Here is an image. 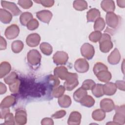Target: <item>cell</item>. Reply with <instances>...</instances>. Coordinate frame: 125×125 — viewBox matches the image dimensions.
Segmentation results:
<instances>
[{
    "label": "cell",
    "instance_id": "cell-29",
    "mask_svg": "<svg viewBox=\"0 0 125 125\" xmlns=\"http://www.w3.org/2000/svg\"><path fill=\"white\" fill-rule=\"evenodd\" d=\"M74 9L78 11H83L87 8V3L83 0H77L73 1V4Z\"/></svg>",
    "mask_w": 125,
    "mask_h": 125
},
{
    "label": "cell",
    "instance_id": "cell-10",
    "mask_svg": "<svg viewBox=\"0 0 125 125\" xmlns=\"http://www.w3.org/2000/svg\"><path fill=\"white\" fill-rule=\"evenodd\" d=\"M1 5L3 8L9 10L13 16H18L21 13V11L14 2L1 0Z\"/></svg>",
    "mask_w": 125,
    "mask_h": 125
},
{
    "label": "cell",
    "instance_id": "cell-11",
    "mask_svg": "<svg viewBox=\"0 0 125 125\" xmlns=\"http://www.w3.org/2000/svg\"><path fill=\"white\" fill-rule=\"evenodd\" d=\"M100 107L104 112H109L115 108V104L113 101L108 98H104L100 102Z\"/></svg>",
    "mask_w": 125,
    "mask_h": 125
},
{
    "label": "cell",
    "instance_id": "cell-47",
    "mask_svg": "<svg viewBox=\"0 0 125 125\" xmlns=\"http://www.w3.org/2000/svg\"><path fill=\"white\" fill-rule=\"evenodd\" d=\"M41 124L42 125H54V122L53 120L51 118H45L43 119L42 120L41 122Z\"/></svg>",
    "mask_w": 125,
    "mask_h": 125
},
{
    "label": "cell",
    "instance_id": "cell-15",
    "mask_svg": "<svg viewBox=\"0 0 125 125\" xmlns=\"http://www.w3.org/2000/svg\"><path fill=\"white\" fill-rule=\"evenodd\" d=\"M82 116L78 111H72L69 115L67 123L69 125H79L81 123Z\"/></svg>",
    "mask_w": 125,
    "mask_h": 125
},
{
    "label": "cell",
    "instance_id": "cell-14",
    "mask_svg": "<svg viewBox=\"0 0 125 125\" xmlns=\"http://www.w3.org/2000/svg\"><path fill=\"white\" fill-rule=\"evenodd\" d=\"M15 120L18 125H24L27 122V114L22 109H18L15 113Z\"/></svg>",
    "mask_w": 125,
    "mask_h": 125
},
{
    "label": "cell",
    "instance_id": "cell-13",
    "mask_svg": "<svg viewBox=\"0 0 125 125\" xmlns=\"http://www.w3.org/2000/svg\"><path fill=\"white\" fill-rule=\"evenodd\" d=\"M41 41L40 36L37 33L29 34L26 38V42L30 47H36L39 44Z\"/></svg>",
    "mask_w": 125,
    "mask_h": 125
},
{
    "label": "cell",
    "instance_id": "cell-32",
    "mask_svg": "<svg viewBox=\"0 0 125 125\" xmlns=\"http://www.w3.org/2000/svg\"><path fill=\"white\" fill-rule=\"evenodd\" d=\"M91 90L94 96L97 98H100L104 95L103 85L102 84L98 83L95 84Z\"/></svg>",
    "mask_w": 125,
    "mask_h": 125
},
{
    "label": "cell",
    "instance_id": "cell-1",
    "mask_svg": "<svg viewBox=\"0 0 125 125\" xmlns=\"http://www.w3.org/2000/svg\"><path fill=\"white\" fill-rule=\"evenodd\" d=\"M55 76L62 80H65V83L70 84L78 82V76L76 73H70L67 69L63 66L56 67L54 70Z\"/></svg>",
    "mask_w": 125,
    "mask_h": 125
},
{
    "label": "cell",
    "instance_id": "cell-18",
    "mask_svg": "<svg viewBox=\"0 0 125 125\" xmlns=\"http://www.w3.org/2000/svg\"><path fill=\"white\" fill-rule=\"evenodd\" d=\"M101 14L100 11L96 8H92L87 12V22H95V21L100 18Z\"/></svg>",
    "mask_w": 125,
    "mask_h": 125
},
{
    "label": "cell",
    "instance_id": "cell-48",
    "mask_svg": "<svg viewBox=\"0 0 125 125\" xmlns=\"http://www.w3.org/2000/svg\"><path fill=\"white\" fill-rule=\"evenodd\" d=\"M10 112V110L8 108H0V118L4 119L6 115Z\"/></svg>",
    "mask_w": 125,
    "mask_h": 125
},
{
    "label": "cell",
    "instance_id": "cell-19",
    "mask_svg": "<svg viewBox=\"0 0 125 125\" xmlns=\"http://www.w3.org/2000/svg\"><path fill=\"white\" fill-rule=\"evenodd\" d=\"M101 6L107 13L113 12L115 9L114 2L111 0H104L102 1Z\"/></svg>",
    "mask_w": 125,
    "mask_h": 125
},
{
    "label": "cell",
    "instance_id": "cell-43",
    "mask_svg": "<svg viewBox=\"0 0 125 125\" xmlns=\"http://www.w3.org/2000/svg\"><path fill=\"white\" fill-rule=\"evenodd\" d=\"M56 76L53 75H50L48 77V82L52 85L53 88L58 86L60 83V80Z\"/></svg>",
    "mask_w": 125,
    "mask_h": 125
},
{
    "label": "cell",
    "instance_id": "cell-28",
    "mask_svg": "<svg viewBox=\"0 0 125 125\" xmlns=\"http://www.w3.org/2000/svg\"><path fill=\"white\" fill-rule=\"evenodd\" d=\"M32 19H33L32 14L28 12L22 13L20 17V22L23 26H26L28 22Z\"/></svg>",
    "mask_w": 125,
    "mask_h": 125
},
{
    "label": "cell",
    "instance_id": "cell-26",
    "mask_svg": "<svg viewBox=\"0 0 125 125\" xmlns=\"http://www.w3.org/2000/svg\"><path fill=\"white\" fill-rule=\"evenodd\" d=\"M82 105L87 107H92L95 104V100L90 95H86L85 96L80 102Z\"/></svg>",
    "mask_w": 125,
    "mask_h": 125
},
{
    "label": "cell",
    "instance_id": "cell-50",
    "mask_svg": "<svg viewBox=\"0 0 125 125\" xmlns=\"http://www.w3.org/2000/svg\"><path fill=\"white\" fill-rule=\"evenodd\" d=\"M7 88L5 84H4L1 82L0 83V94H3L6 92Z\"/></svg>",
    "mask_w": 125,
    "mask_h": 125
},
{
    "label": "cell",
    "instance_id": "cell-39",
    "mask_svg": "<svg viewBox=\"0 0 125 125\" xmlns=\"http://www.w3.org/2000/svg\"><path fill=\"white\" fill-rule=\"evenodd\" d=\"M39 25V23L38 21L35 19H33L28 22L26 27L29 30H34L38 27Z\"/></svg>",
    "mask_w": 125,
    "mask_h": 125
},
{
    "label": "cell",
    "instance_id": "cell-42",
    "mask_svg": "<svg viewBox=\"0 0 125 125\" xmlns=\"http://www.w3.org/2000/svg\"><path fill=\"white\" fill-rule=\"evenodd\" d=\"M18 4L21 6L22 8L26 9L30 8L33 5V2L31 0H20L18 2Z\"/></svg>",
    "mask_w": 125,
    "mask_h": 125
},
{
    "label": "cell",
    "instance_id": "cell-6",
    "mask_svg": "<svg viewBox=\"0 0 125 125\" xmlns=\"http://www.w3.org/2000/svg\"><path fill=\"white\" fill-rule=\"evenodd\" d=\"M82 55L87 60L91 59L95 54V49L93 46L88 43H84L81 47Z\"/></svg>",
    "mask_w": 125,
    "mask_h": 125
},
{
    "label": "cell",
    "instance_id": "cell-25",
    "mask_svg": "<svg viewBox=\"0 0 125 125\" xmlns=\"http://www.w3.org/2000/svg\"><path fill=\"white\" fill-rule=\"evenodd\" d=\"M87 92L86 90L82 87L77 89L73 94V98L76 102H80L82 99L86 95Z\"/></svg>",
    "mask_w": 125,
    "mask_h": 125
},
{
    "label": "cell",
    "instance_id": "cell-8",
    "mask_svg": "<svg viewBox=\"0 0 125 125\" xmlns=\"http://www.w3.org/2000/svg\"><path fill=\"white\" fill-rule=\"evenodd\" d=\"M89 63L85 59H78L74 63V68L79 73L86 72L89 69Z\"/></svg>",
    "mask_w": 125,
    "mask_h": 125
},
{
    "label": "cell",
    "instance_id": "cell-24",
    "mask_svg": "<svg viewBox=\"0 0 125 125\" xmlns=\"http://www.w3.org/2000/svg\"><path fill=\"white\" fill-rule=\"evenodd\" d=\"M11 69L10 64L7 62H3L0 64V78H2L8 74Z\"/></svg>",
    "mask_w": 125,
    "mask_h": 125
},
{
    "label": "cell",
    "instance_id": "cell-36",
    "mask_svg": "<svg viewBox=\"0 0 125 125\" xmlns=\"http://www.w3.org/2000/svg\"><path fill=\"white\" fill-rule=\"evenodd\" d=\"M102 35V34L100 31H95L89 35V39L91 42L95 43L99 41Z\"/></svg>",
    "mask_w": 125,
    "mask_h": 125
},
{
    "label": "cell",
    "instance_id": "cell-23",
    "mask_svg": "<svg viewBox=\"0 0 125 125\" xmlns=\"http://www.w3.org/2000/svg\"><path fill=\"white\" fill-rule=\"evenodd\" d=\"M58 103L61 107L67 108L70 106L71 104V98L67 95H63L58 100Z\"/></svg>",
    "mask_w": 125,
    "mask_h": 125
},
{
    "label": "cell",
    "instance_id": "cell-46",
    "mask_svg": "<svg viewBox=\"0 0 125 125\" xmlns=\"http://www.w3.org/2000/svg\"><path fill=\"white\" fill-rule=\"evenodd\" d=\"M116 87L121 90L125 91V81H116L115 82Z\"/></svg>",
    "mask_w": 125,
    "mask_h": 125
},
{
    "label": "cell",
    "instance_id": "cell-37",
    "mask_svg": "<svg viewBox=\"0 0 125 125\" xmlns=\"http://www.w3.org/2000/svg\"><path fill=\"white\" fill-rule=\"evenodd\" d=\"M108 70V68L104 64V63L100 62H97L94 66L93 70V72L94 73V74L96 75L98 72L101 71H103V70Z\"/></svg>",
    "mask_w": 125,
    "mask_h": 125
},
{
    "label": "cell",
    "instance_id": "cell-40",
    "mask_svg": "<svg viewBox=\"0 0 125 125\" xmlns=\"http://www.w3.org/2000/svg\"><path fill=\"white\" fill-rule=\"evenodd\" d=\"M20 81L19 79H18L16 82H15L9 85L10 91L13 93H17L20 89Z\"/></svg>",
    "mask_w": 125,
    "mask_h": 125
},
{
    "label": "cell",
    "instance_id": "cell-30",
    "mask_svg": "<svg viewBox=\"0 0 125 125\" xmlns=\"http://www.w3.org/2000/svg\"><path fill=\"white\" fill-rule=\"evenodd\" d=\"M40 48L42 52L47 56L51 55L53 52L52 46L48 42H42L40 45Z\"/></svg>",
    "mask_w": 125,
    "mask_h": 125
},
{
    "label": "cell",
    "instance_id": "cell-44",
    "mask_svg": "<svg viewBox=\"0 0 125 125\" xmlns=\"http://www.w3.org/2000/svg\"><path fill=\"white\" fill-rule=\"evenodd\" d=\"M35 2L40 3L42 5L45 7H50L54 4V0H35Z\"/></svg>",
    "mask_w": 125,
    "mask_h": 125
},
{
    "label": "cell",
    "instance_id": "cell-33",
    "mask_svg": "<svg viewBox=\"0 0 125 125\" xmlns=\"http://www.w3.org/2000/svg\"><path fill=\"white\" fill-rule=\"evenodd\" d=\"M105 23L102 18H99L95 21L94 24V29L95 31H101L105 27Z\"/></svg>",
    "mask_w": 125,
    "mask_h": 125
},
{
    "label": "cell",
    "instance_id": "cell-16",
    "mask_svg": "<svg viewBox=\"0 0 125 125\" xmlns=\"http://www.w3.org/2000/svg\"><path fill=\"white\" fill-rule=\"evenodd\" d=\"M121 60V55L117 48H115L107 58L108 62L112 65L118 63Z\"/></svg>",
    "mask_w": 125,
    "mask_h": 125
},
{
    "label": "cell",
    "instance_id": "cell-17",
    "mask_svg": "<svg viewBox=\"0 0 125 125\" xmlns=\"http://www.w3.org/2000/svg\"><path fill=\"white\" fill-rule=\"evenodd\" d=\"M117 90L115 83L111 82H107L103 85V91L104 94L108 96L114 95Z\"/></svg>",
    "mask_w": 125,
    "mask_h": 125
},
{
    "label": "cell",
    "instance_id": "cell-12",
    "mask_svg": "<svg viewBox=\"0 0 125 125\" xmlns=\"http://www.w3.org/2000/svg\"><path fill=\"white\" fill-rule=\"evenodd\" d=\"M36 16L41 21L49 23L52 17V13L49 10H43L36 13Z\"/></svg>",
    "mask_w": 125,
    "mask_h": 125
},
{
    "label": "cell",
    "instance_id": "cell-45",
    "mask_svg": "<svg viewBox=\"0 0 125 125\" xmlns=\"http://www.w3.org/2000/svg\"><path fill=\"white\" fill-rule=\"evenodd\" d=\"M66 114V111L63 110H61L56 112L52 115V117L54 119H60L63 117Z\"/></svg>",
    "mask_w": 125,
    "mask_h": 125
},
{
    "label": "cell",
    "instance_id": "cell-41",
    "mask_svg": "<svg viewBox=\"0 0 125 125\" xmlns=\"http://www.w3.org/2000/svg\"><path fill=\"white\" fill-rule=\"evenodd\" d=\"M4 119H5V122L3 123L4 125H15V120H14L13 114L9 112L8 114H7L5 117Z\"/></svg>",
    "mask_w": 125,
    "mask_h": 125
},
{
    "label": "cell",
    "instance_id": "cell-9",
    "mask_svg": "<svg viewBox=\"0 0 125 125\" xmlns=\"http://www.w3.org/2000/svg\"><path fill=\"white\" fill-rule=\"evenodd\" d=\"M20 33L19 26L15 24H12L7 27L5 29L4 35L6 38L9 40H12L17 38Z\"/></svg>",
    "mask_w": 125,
    "mask_h": 125
},
{
    "label": "cell",
    "instance_id": "cell-20",
    "mask_svg": "<svg viewBox=\"0 0 125 125\" xmlns=\"http://www.w3.org/2000/svg\"><path fill=\"white\" fill-rule=\"evenodd\" d=\"M12 19V14L4 9H0V20L4 24L10 22Z\"/></svg>",
    "mask_w": 125,
    "mask_h": 125
},
{
    "label": "cell",
    "instance_id": "cell-49",
    "mask_svg": "<svg viewBox=\"0 0 125 125\" xmlns=\"http://www.w3.org/2000/svg\"><path fill=\"white\" fill-rule=\"evenodd\" d=\"M0 49L4 50L6 48L7 42L4 38H3L2 36L0 37Z\"/></svg>",
    "mask_w": 125,
    "mask_h": 125
},
{
    "label": "cell",
    "instance_id": "cell-21",
    "mask_svg": "<svg viewBox=\"0 0 125 125\" xmlns=\"http://www.w3.org/2000/svg\"><path fill=\"white\" fill-rule=\"evenodd\" d=\"M96 76L99 81L104 83L109 82L112 77L111 73L108 70L101 71L98 72Z\"/></svg>",
    "mask_w": 125,
    "mask_h": 125
},
{
    "label": "cell",
    "instance_id": "cell-22",
    "mask_svg": "<svg viewBox=\"0 0 125 125\" xmlns=\"http://www.w3.org/2000/svg\"><path fill=\"white\" fill-rule=\"evenodd\" d=\"M16 98L12 96H6L1 101L0 107V108H9L13 106L16 103Z\"/></svg>",
    "mask_w": 125,
    "mask_h": 125
},
{
    "label": "cell",
    "instance_id": "cell-27",
    "mask_svg": "<svg viewBox=\"0 0 125 125\" xmlns=\"http://www.w3.org/2000/svg\"><path fill=\"white\" fill-rule=\"evenodd\" d=\"M92 117L95 121H101L105 118V113L102 109H97L93 111Z\"/></svg>",
    "mask_w": 125,
    "mask_h": 125
},
{
    "label": "cell",
    "instance_id": "cell-51",
    "mask_svg": "<svg viewBox=\"0 0 125 125\" xmlns=\"http://www.w3.org/2000/svg\"><path fill=\"white\" fill-rule=\"evenodd\" d=\"M117 3L119 7L124 8L125 6V0H118L117 1Z\"/></svg>",
    "mask_w": 125,
    "mask_h": 125
},
{
    "label": "cell",
    "instance_id": "cell-4",
    "mask_svg": "<svg viewBox=\"0 0 125 125\" xmlns=\"http://www.w3.org/2000/svg\"><path fill=\"white\" fill-rule=\"evenodd\" d=\"M41 58L42 56L41 54L36 49L30 50L27 55V61L32 66H36L39 64L41 62Z\"/></svg>",
    "mask_w": 125,
    "mask_h": 125
},
{
    "label": "cell",
    "instance_id": "cell-38",
    "mask_svg": "<svg viewBox=\"0 0 125 125\" xmlns=\"http://www.w3.org/2000/svg\"><path fill=\"white\" fill-rule=\"evenodd\" d=\"M95 84V83L94 81L90 79H87L83 81L82 87L86 90H92Z\"/></svg>",
    "mask_w": 125,
    "mask_h": 125
},
{
    "label": "cell",
    "instance_id": "cell-3",
    "mask_svg": "<svg viewBox=\"0 0 125 125\" xmlns=\"http://www.w3.org/2000/svg\"><path fill=\"white\" fill-rule=\"evenodd\" d=\"M115 114L113 117V122L117 125H123L125 123V105L115 107Z\"/></svg>",
    "mask_w": 125,
    "mask_h": 125
},
{
    "label": "cell",
    "instance_id": "cell-34",
    "mask_svg": "<svg viewBox=\"0 0 125 125\" xmlns=\"http://www.w3.org/2000/svg\"><path fill=\"white\" fill-rule=\"evenodd\" d=\"M65 90V89L64 86L60 85L53 89L52 94L54 97L59 98L63 95Z\"/></svg>",
    "mask_w": 125,
    "mask_h": 125
},
{
    "label": "cell",
    "instance_id": "cell-2",
    "mask_svg": "<svg viewBox=\"0 0 125 125\" xmlns=\"http://www.w3.org/2000/svg\"><path fill=\"white\" fill-rule=\"evenodd\" d=\"M100 49L103 53L108 52L113 47V44L111 41V37L108 34H102L99 40Z\"/></svg>",
    "mask_w": 125,
    "mask_h": 125
},
{
    "label": "cell",
    "instance_id": "cell-7",
    "mask_svg": "<svg viewBox=\"0 0 125 125\" xmlns=\"http://www.w3.org/2000/svg\"><path fill=\"white\" fill-rule=\"evenodd\" d=\"M68 59V54L64 51H57L53 56V62L57 65L65 64Z\"/></svg>",
    "mask_w": 125,
    "mask_h": 125
},
{
    "label": "cell",
    "instance_id": "cell-31",
    "mask_svg": "<svg viewBox=\"0 0 125 125\" xmlns=\"http://www.w3.org/2000/svg\"><path fill=\"white\" fill-rule=\"evenodd\" d=\"M23 43L20 40L14 41L11 44V49L15 53H20L23 48Z\"/></svg>",
    "mask_w": 125,
    "mask_h": 125
},
{
    "label": "cell",
    "instance_id": "cell-5",
    "mask_svg": "<svg viewBox=\"0 0 125 125\" xmlns=\"http://www.w3.org/2000/svg\"><path fill=\"white\" fill-rule=\"evenodd\" d=\"M120 17L113 12L107 13L105 16L106 23L112 28H117L120 23Z\"/></svg>",
    "mask_w": 125,
    "mask_h": 125
},
{
    "label": "cell",
    "instance_id": "cell-35",
    "mask_svg": "<svg viewBox=\"0 0 125 125\" xmlns=\"http://www.w3.org/2000/svg\"><path fill=\"white\" fill-rule=\"evenodd\" d=\"M18 79L17 74L15 72H12L4 78V81L6 84L10 85L16 82Z\"/></svg>",
    "mask_w": 125,
    "mask_h": 125
}]
</instances>
